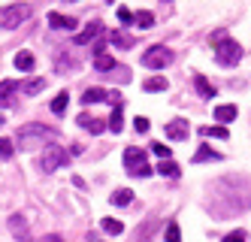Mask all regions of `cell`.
I'll return each mask as SVG.
<instances>
[{
  "instance_id": "1",
  "label": "cell",
  "mask_w": 251,
  "mask_h": 242,
  "mask_svg": "<svg viewBox=\"0 0 251 242\" xmlns=\"http://www.w3.org/2000/svg\"><path fill=\"white\" fill-rule=\"evenodd\" d=\"M209 43H212V49H215V61H218L221 67H236V64H239L242 46H239L236 40H230L224 30H215Z\"/></svg>"
},
{
  "instance_id": "2",
  "label": "cell",
  "mask_w": 251,
  "mask_h": 242,
  "mask_svg": "<svg viewBox=\"0 0 251 242\" xmlns=\"http://www.w3.org/2000/svg\"><path fill=\"white\" fill-rule=\"evenodd\" d=\"M58 134L46 124H25L19 134H15V142L19 148H33V145H43V142H51Z\"/></svg>"
},
{
  "instance_id": "3",
  "label": "cell",
  "mask_w": 251,
  "mask_h": 242,
  "mask_svg": "<svg viewBox=\"0 0 251 242\" xmlns=\"http://www.w3.org/2000/svg\"><path fill=\"white\" fill-rule=\"evenodd\" d=\"M124 166H127V173H130L133 179L151 176V166L146 163V152H142V148H136V145L124 148Z\"/></svg>"
},
{
  "instance_id": "4",
  "label": "cell",
  "mask_w": 251,
  "mask_h": 242,
  "mask_svg": "<svg viewBox=\"0 0 251 242\" xmlns=\"http://www.w3.org/2000/svg\"><path fill=\"white\" fill-rule=\"evenodd\" d=\"M30 6L27 3H9V6H0V27H6V30H12V27H19L22 22H27L30 18Z\"/></svg>"
},
{
  "instance_id": "5",
  "label": "cell",
  "mask_w": 251,
  "mask_h": 242,
  "mask_svg": "<svg viewBox=\"0 0 251 242\" xmlns=\"http://www.w3.org/2000/svg\"><path fill=\"white\" fill-rule=\"evenodd\" d=\"M67 163V148L64 145H46L43 148V158H40V170L43 173H55Z\"/></svg>"
},
{
  "instance_id": "6",
  "label": "cell",
  "mask_w": 251,
  "mask_h": 242,
  "mask_svg": "<svg viewBox=\"0 0 251 242\" xmlns=\"http://www.w3.org/2000/svg\"><path fill=\"white\" fill-rule=\"evenodd\" d=\"M142 64L149 70H164L167 64H173V52L164 49V46H151V49H146V54H142Z\"/></svg>"
},
{
  "instance_id": "7",
  "label": "cell",
  "mask_w": 251,
  "mask_h": 242,
  "mask_svg": "<svg viewBox=\"0 0 251 242\" xmlns=\"http://www.w3.org/2000/svg\"><path fill=\"white\" fill-rule=\"evenodd\" d=\"M188 121L185 118H176V121H170L167 127H164V134L170 136V139H188Z\"/></svg>"
},
{
  "instance_id": "8",
  "label": "cell",
  "mask_w": 251,
  "mask_h": 242,
  "mask_svg": "<svg viewBox=\"0 0 251 242\" xmlns=\"http://www.w3.org/2000/svg\"><path fill=\"white\" fill-rule=\"evenodd\" d=\"M49 25L55 30H76V18L61 15V12H49Z\"/></svg>"
},
{
  "instance_id": "9",
  "label": "cell",
  "mask_w": 251,
  "mask_h": 242,
  "mask_svg": "<svg viewBox=\"0 0 251 242\" xmlns=\"http://www.w3.org/2000/svg\"><path fill=\"white\" fill-rule=\"evenodd\" d=\"M100 33H103V25H100V22H91L82 33H76V43H79V46H88L91 40H97Z\"/></svg>"
},
{
  "instance_id": "10",
  "label": "cell",
  "mask_w": 251,
  "mask_h": 242,
  "mask_svg": "<svg viewBox=\"0 0 251 242\" xmlns=\"http://www.w3.org/2000/svg\"><path fill=\"white\" fill-rule=\"evenodd\" d=\"M9 230H12V236H19L22 242H30V233H27V224H25L22 215H12L9 218Z\"/></svg>"
},
{
  "instance_id": "11",
  "label": "cell",
  "mask_w": 251,
  "mask_h": 242,
  "mask_svg": "<svg viewBox=\"0 0 251 242\" xmlns=\"http://www.w3.org/2000/svg\"><path fill=\"white\" fill-rule=\"evenodd\" d=\"M215 121H221V127L230 124V121H236V106H230V103L215 106Z\"/></svg>"
},
{
  "instance_id": "12",
  "label": "cell",
  "mask_w": 251,
  "mask_h": 242,
  "mask_svg": "<svg viewBox=\"0 0 251 242\" xmlns=\"http://www.w3.org/2000/svg\"><path fill=\"white\" fill-rule=\"evenodd\" d=\"M15 91H19V82H15V79H3V82H0V109L9 106Z\"/></svg>"
},
{
  "instance_id": "13",
  "label": "cell",
  "mask_w": 251,
  "mask_h": 242,
  "mask_svg": "<svg viewBox=\"0 0 251 242\" xmlns=\"http://www.w3.org/2000/svg\"><path fill=\"white\" fill-rule=\"evenodd\" d=\"M79 127H82V130H91L94 136L106 130V124H103L100 118H94V115H79Z\"/></svg>"
},
{
  "instance_id": "14",
  "label": "cell",
  "mask_w": 251,
  "mask_h": 242,
  "mask_svg": "<svg viewBox=\"0 0 251 242\" xmlns=\"http://www.w3.org/2000/svg\"><path fill=\"white\" fill-rule=\"evenodd\" d=\"M133 25H136L139 30H149V27H154V15H151L149 9H139V12L133 15Z\"/></svg>"
},
{
  "instance_id": "15",
  "label": "cell",
  "mask_w": 251,
  "mask_h": 242,
  "mask_svg": "<svg viewBox=\"0 0 251 242\" xmlns=\"http://www.w3.org/2000/svg\"><path fill=\"white\" fill-rule=\"evenodd\" d=\"M33 64H37V61H33V54H30V52H19V54H15V70L30 73V70H33Z\"/></svg>"
},
{
  "instance_id": "16",
  "label": "cell",
  "mask_w": 251,
  "mask_h": 242,
  "mask_svg": "<svg viewBox=\"0 0 251 242\" xmlns=\"http://www.w3.org/2000/svg\"><path fill=\"white\" fill-rule=\"evenodd\" d=\"M109 200H112V206H130V203H133V191L130 188H118Z\"/></svg>"
},
{
  "instance_id": "17",
  "label": "cell",
  "mask_w": 251,
  "mask_h": 242,
  "mask_svg": "<svg viewBox=\"0 0 251 242\" xmlns=\"http://www.w3.org/2000/svg\"><path fill=\"white\" fill-rule=\"evenodd\" d=\"M106 100V91L103 88H88L85 94H82V103L85 106H91V103H103Z\"/></svg>"
},
{
  "instance_id": "18",
  "label": "cell",
  "mask_w": 251,
  "mask_h": 242,
  "mask_svg": "<svg viewBox=\"0 0 251 242\" xmlns=\"http://www.w3.org/2000/svg\"><path fill=\"white\" fill-rule=\"evenodd\" d=\"M194 88L200 91V97H215V88L209 85V79H206V76H200V73L194 76Z\"/></svg>"
},
{
  "instance_id": "19",
  "label": "cell",
  "mask_w": 251,
  "mask_h": 242,
  "mask_svg": "<svg viewBox=\"0 0 251 242\" xmlns=\"http://www.w3.org/2000/svg\"><path fill=\"white\" fill-rule=\"evenodd\" d=\"M200 134H203V136H212V139H227V136H230V130L221 127V124H215V127L206 124V127H200Z\"/></svg>"
},
{
  "instance_id": "20",
  "label": "cell",
  "mask_w": 251,
  "mask_h": 242,
  "mask_svg": "<svg viewBox=\"0 0 251 242\" xmlns=\"http://www.w3.org/2000/svg\"><path fill=\"white\" fill-rule=\"evenodd\" d=\"M109 43H112L115 49H130V46H133V36H127V33H121V30H112V36H109Z\"/></svg>"
},
{
  "instance_id": "21",
  "label": "cell",
  "mask_w": 251,
  "mask_h": 242,
  "mask_svg": "<svg viewBox=\"0 0 251 242\" xmlns=\"http://www.w3.org/2000/svg\"><path fill=\"white\" fill-rule=\"evenodd\" d=\"M203 161H221V155L212 152L209 145H200V148H197V155H194V163H203Z\"/></svg>"
},
{
  "instance_id": "22",
  "label": "cell",
  "mask_w": 251,
  "mask_h": 242,
  "mask_svg": "<svg viewBox=\"0 0 251 242\" xmlns=\"http://www.w3.org/2000/svg\"><path fill=\"white\" fill-rule=\"evenodd\" d=\"M157 173L160 176H170V179H178V173H182V170H178V163H173V161H160L157 163Z\"/></svg>"
},
{
  "instance_id": "23",
  "label": "cell",
  "mask_w": 251,
  "mask_h": 242,
  "mask_svg": "<svg viewBox=\"0 0 251 242\" xmlns=\"http://www.w3.org/2000/svg\"><path fill=\"white\" fill-rule=\"evenodd\" d=\"M67 103H70V94H67V91H61V94L51 100V112H55V115H64V112H67Z\"/></svg>"
},
{
  "instance_id": "24",
  "label": "cell",
  "mask_w": 251,
  "mask_h": 242,
  "mask_svg": "<svg viewBox=\"0 0 251 242\" xmlns=\"http://www.w3.org/2000/svg\"><path fill=\"white\" fill-rule=\"evenodd\" d=\"M94 70H100V73H106V70H115V58H109V54H97L94 58Z\"/></svg>"
},
{
  "instance_id": "25",
  "label": "cell",
  "mask_w": 251,
  "mask_h": 242,
  "mask_svg": "<svg viewBox=\"0 0 251 242\" xmlns=\"http://www.w3.org/2000/svg\"><path fill=\"white\" fill-rule=\"evenodd\" d=\"M106 127H109L112 134H121V130H124V118H121V109H112V115H109V121H106Z\"/></svg>"
},
{
  "instance_id": "26",
  "label": "cell",
  "mask_w": 251,
  "mask_h": 242,
  "mask_svg": "<svg viewBox=\"0 0 251 242\" xmlns=\"http://www.w3.org/2000/svg\"><path fill=\"white\" fill-rule=\"evenodd\" d=\"M100 227H103L106 233H112V236L124 233V224H121V221H115V218H103V221H100Z\"/></svg>"
},
{
  "instance_id": "27",
  "label": "cell",
  "mask_w": 251,
  "mask_h": 242,
  "mask_svg": "<svg viewBox=\"0 0 251 242\" xmlns=\"http://www.w3.org/2000/svg\"><path fill=\"white\" fill-rule=\"evenodd\" d=\"M43 88H46V79H27V82L22 85V91H25V94H40Z\"/></svg>"
},
{
  "instance_id": "28",
  "label": "cell",
  "mask_w": 251,
  "mask_h": 242,
  "mask_svg": "<svg viewBox=\"0 0 251 242\" xmlns=\"http://www.w3.org/2000/svg\"><path fill=\"white\" fill-rule=\"evenodd\" d=\"M142 88H146V91H167V79L164 76H151V79H146Z\"/></svg>"
},
{
  "instance_id": "29",
  "label": "cell",
  "mask_w": 251,
  "mask_h": 242,
  "mask_svg": "<svg viewBox=\"0 0 251 242\" xmlns=\"http://www.w3.org/2000/svg\"><path fill=\"white\" fill-rule=\"evenodd\" d=\"M151 152H154L160 161H170V155H173V152H170V145H164V142H151Z\"/></svg>"
},
{
  "instance_id": "30",
  "label": "cell",
  "mask_w": 251,
  "mask_h": 242,
  "mask_svg": "<svg viewBox=\"0 0 251 242\" xmlns=\"http://www.w3.org/2000/svg\"><path fill=\"white\" fill-rule=\"evenodd\" d=\"M12 152H15V148H12V142H9L6 136H0V158H3V161H9V158H12Z\"/></svg>"
},
{
  "instance_id": "31",
  "label": "cell",
  "mask_w": 251,
  "mask_h": 242,
  "mask_svg": "<svg viewBox=\"0 0 251 242\" xmlns=\"http://www.w3.org/2000/svg\"><path fill=\"white\" fill-rule=\"evenodd\" d=\"M167 242H182V230H178V224L173 221V224L167 227Z\"/></svg>"
},
{
  "instance_id": "32",
  "label": "cell",
  "mask_w": 251,
  "mask_h": 242,
  "mask_svg": "<svg viewBox=\"0 0 251 242\" xmlns=\"http://www.w3.org/2000/svg\"><path fill=\"white\" fill-rule=\"evenodd\" d=\"M149 127H151V124H149V118H142V115H136V118H133V130H136V134H149Z\"/></svg>"
},
{
  "instance_id": "33",
  "label": "cell",
  "mask_w": 251,
  "mask_h": 242,
  "mask_svg": "<svg viewBox=\"0 0 251 242\" xmlns=\"http://www.w3.org/2000/svg\"><path fill=\"white\" fill-rule=\"evenodd\" d=\"M115 12H118V22H121V25H130V22H133V12H130L127 6H118Z\"/></svg>"
},
{
  "instance_id": "34",
  "label": "cell",
  "mask_w": 251,
  "mask_h": 242,
  "mask_svg": "<svg viewBox=\"0 0 251 242\" xmlns=\"http://www.w3.org/2000/svg\"><path fill=\"white\" fill-rule=\"evenodd\" d=\"M40 242H64V239H61V236H58V233H49V236H43V239H40Z\"/></svg>"
},
{
  "instance_id": "35",
  "label": "cell",
  "mask_w": 251,
  "mask_h": 242,
  "mask_svg": "<svg viewBox=\"0 0 251 242\" xmlns=\"http://www.w3.org/2000/svg\"><path fill=\"white\" fill-rule=\"evenodd\" d=\"M224 242H245V236H242V233H230Z\"/></svg>"
},
{
  "instance_id": "36",
  "label": "cell",
  "mask_w": 251,
  "mask_h": 242,
  "mask_svg": "<svg viewBox=\"0 0 251 242\" xmlns=\"http://www.w3.org/2000/svg\"><path fill=\"white\" fill-rule=\"evenodd\" d=\"M88 242H100V239H97V236H91V239H88Z\"/></svg>"
}]
</instances>
